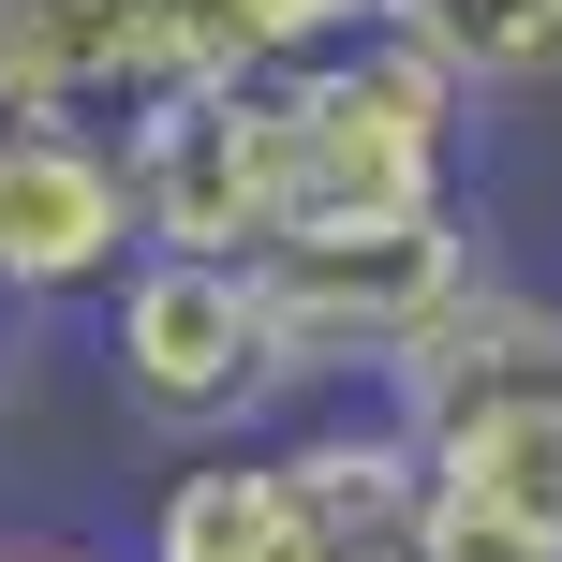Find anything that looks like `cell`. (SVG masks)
I'll return each mask as SVG.
<instances>
[{
  "mask_svg": "<svg viewBox=\"0 0 562 562\" xmlns=\"http://www.w3.org/2000/svg\"><path fill=\"white\" fill-rule=\"evenodd\" d=\"M415 533L429 518L385 400H296L252 445L164 459L134 504V562H385Z\"/></svg>",
  "mask_w": 562,
  "mask_h": 562,
  "instance_id": "2",
  "label": "cell"
},
{
  "mask_svg": "<svg viewBox=\"0 0 562 562\" xmlns=\"http://www.w3.org/2000/svg\"><path fill=\"white\" fill-rule=\"evenodd\" d=\"M134 252H148V223H134L119 134L0 104V311H15V326H75Z\"/></svg>",
  "mask_w": 562,
  "mask_h": 562,
  "instance_id": "7",
  "label": "cell"
},
{
  "mask_svg": "<svg viewBox=\"0 0 562 562\" xmlns=\"http://www.w3.org/2000/svg\"><path fill=\"white\" fill-rule=\"evenodd\" d=\"M474 267H488L474 207H445V223H296V237L252 252L281 340H296V370H311V400H370L459 296H474Z\"/></svg>",
  "mask_w": 562,
  "mask_h": 562,
  "instance_id": "5",
  "label": "cell"
},
{
  "mask_svg": "<svg viewBox=\"0 0 562 562\" xmlns=\"http://www.w3.org/2000/svg\"><path fill=\"white\" fill-rule=\"evenodd\" d=\"M119 164H134L148 252H237L252 267L296 223V89L281 75H178L119 134Z\"/></svg>",
  "mask_w": 562,
  "mask_h": 562,
  "instance_id": "6",
  "label": "cell"
},
{
  "mask_svg": "<svg viewBox=\"0 0 562 562\" xmlns=\"http://www.w3.org/2000/svg\"><path fill=\"white\" fill-rule=\"evenodd\" d=\"M281 89H296V223H445V207H474L488 104L415 30H370V45H340V59H296Z\"/></svg>",
  "mask_w": 562,
  "mask_h": 562,
  "instance_id": "4",
  "label": "cell"
},
{
  "mask_svg": "<svg viewBox=\"0 0 562 562\" xmlns=\"http://www.w3.org/2000/svg\"><path fill=\"white\" fill-rule=\"evenodd\" d=\"M0 326H15V311H0Z\"/></svg>",
  "mask_w": 562,
  "mask_h": 562,
  "instance_id": "10",
  "label": "cell"
},
{
  "mask_svg": "<svg viewBox=\"0 0 562 562\" xmlns=\"http://www.w3.org/2000/svg\"><path fill=\"white\" fill-rule=\"evenodd\" d=\"M400 30H415L488 119L504 104H562V0H400Z\"/></svg>",
  "mask_w": 562,
  "mask_h": 562,
  "instance_id": "8",
  "label": "cell"
},
{
  "mask_svg": "<svg viewBox=\"0 0 562 562\" xmlns=\"http://www.w3.org/2000/svg\"><path fill=\"white\" fill-rule=\"evenodd\" d=\"M370 400L415 459V518L445 562H562V296L548 281L474 267V296Z\"/></svg>",
  "mask_w": 562,
  "mask_h": 562,
  "instance_id": "1",
  "label": "cell"
},
{
  "mask_svg": "<svg viewBox=\"0 0 562 562\" xmlns=\"http://www.w3.org/2000/svg\"><path fill=\"white\" fill-rule=\"evenodd\" d=\"M75 340H89L104 415L148 429L164 459H193V445H252V429H281V415L311 400L296 340H281L267 281L237 267V252H134L104 296L75 311Z\"/></svg>",
  "mask_w": 562,
  "mask_h": 562,
  "instance_id": "3",
  "label": "cell"
},
{
  "mask_svg": "<svg viewBox=\"0 0 562 562\" xmlns=\"http://www.w3.org/2000/svg\"><path fill=\"white\" fill-rule=\"evenodd\" d=\"M400 30V0H193V45L207 75H296V59H340Z\"/></svg>",
  "mask_w": 562,
  "mask_h": 562,
  "instance_id": "9",
  "label": "cell"
}]
</instances>
